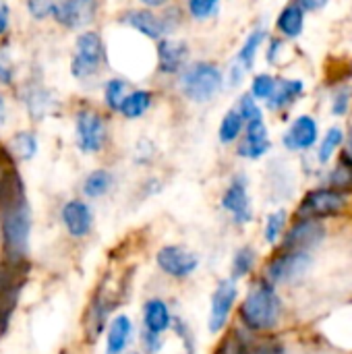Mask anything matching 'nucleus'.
Segmentation results:
<instances>
[{
    "label": "nucleus",
    "mask_w": 352,
    "mask_h": 354,
    "mask_svg": "<svg viewBox=\"0 0 352 354\" xmlns=\"http://www.w3.org/2000/svg\"><path fill=\"white\" fill-rule=\"evenodd\" d=\"M131 354H137V353H131Z\"/></svg>",
    "instance_id": "nucleus-47"
},
{
    "label": "nucleus",
    "mask_w": 352,
    "mask_h": 354,
    "mask_svg": "<svg viewBox=\"0 0 352 354\" xmlns=\"http://www.w3.org/2000/svg\"><path fill=\"white\" fill-rule=\"evenodd\" d=\"M309 263L311 257L307 251H284L266 266V278L270 284H286L303 276Z\"/></svg>",
    "instance_id": "nucleus-8"
},
{
    "label": "nucleus",
    "mask_w": 352,
    "mask_h": 354,
    "mask_svg": "<svg viewBox=\"0 0 352 354\" xmlns=\"http://www.w3.org/2000/svg\"><path fill=\"white\" fill-rule=\"evenodd\" d=\"M352 100V89L349 85H340L336 91H334V97H332V112L336 116H344L351 108Z\"/></svg>",
    "instance_id": "nucleus-35"
},
{
    "label": "nucleus",
    "mask_w": 352,
    "mask_h": 354,
    "mask_svg": "<svg viewBox=\"0 0 352 354\" xmlns=\"http://www.w3.org/2000/svg\"><path fill=\"white\" fill-rule=\"evenodd\" d=\"M131 91V83L122 77H112L104 83V104L108 110L118 112L122 100L127 97V93Z\"/></svg>",
    "instance_id": "nucleus-25"
},
{
    "label": "nucleus",
    "mask_w": 352,
    "mask_h": 354,
    "mask_svg": "<svg viewBox=\"0 0 352 354\" xmlns=\"http://www.w3.org/2000/svg\"><path fill=\"white\" fill-rule=\"evenodd\" d=\"M263 39H266V29L263 27H257V29H253L249 35H247V39H245V44H243V48L239 50V54H237V64H241L245 71H251L253 68V64H255V56H257V52H259V48H261V44H263Z\"/></svg>",
    "instance_id": "nucleus-23"
},
{
    "label": "nucleus",
    "mask_w": 352,
    "mask_h": 354,
    "mask_svg": "<svg viewBox=\"0 0 352 354\" xmlns=\"http://www.w3.org/2000/svg\"><path fill=\"white\" fill-rule=\"evenodd\" d=\"M0 83L2 85H12L15 83V66L6 50L0 48Z\"/></svg>",
    "instance_id": "nucleus-37"
},
{
    "label": "nucleus",
    "mask_w": 352,
    "mask_h": 354,
    "mask_svg": "<svg viewBox=\"0 0 352 354\" xmlns=\"http://www.w3.org/2000/svg\"><path fill=\"white\" fill-rule=\"evenodd\" d=\"M286 226V212H274L266 222V241L276 243Z\"/></svg>",
    "instance_id": "nucleus-34"
},
{
    "label": "nucleus",
    "mask_w": 352,
    "mask_h": 354,
    "mask_svg": "<svg viewBox=\"0 0 352 354\" xmlns=\"http://www.w3.org/2000/svg\"><path fill=\"white\" fill-rule=\"evenodd\" d=\"M317 137H319V129H317L315 118L309 114H303L288 127V131L282 137V143L290 151H305L315 145Z\"/></svg>",
    "instance_id": "nucleus-16"
},
{
    "label": "nucleus",
    "mask_w": 352,
    "mask_h": 354,
    "mask_svg": "<svg viewBox=\"0 0 352 354\" xmlns=\"http://www.w3.org/2000/svg\"><path fill=\"white\" fill-rule=\"evenodd\" d=\"M303 87L305 85L299 79H276L274 91L266 102L272 110H282V108L290 106L303 93Z\"/></svg>",
    "instance_id": "nucleus-20"
},
{
    "label": "nucleus",
    "mask_w": 352,
    "mask_h": 354,
    "mask_svg": "<svg viewBox=\"0 0 352 354\" xmlns=\"http://www.w3.org/2000/svg\"><path fill=\"white\" fill-rule=\"evenodd\" d=\"M52 104H54V100L46 89H31L25 97V106H27L31 118H44L50 112Z\"/></svg>",
    "instance_id": "nucleus-28"
},
{
    "label": "nucleus",
    "mask_w": 352,
    "mask_h": 354,
    "mask_svg": "<svg viewBox=\"0 0 352 354\" xmlns=\"http://www.w3.org/2000/svg\"><path fill=\"white\" fill-rule=\"evenodd\" d=\"M6 100H4V95L0 93V127H4L6 124Z\"/></svg>",
    "instance_id": "nucleus-43"
},
{
    "label": "nucleus",
    "mask_w": 352,
    "mask_h": 354,
    "mask_svg": "<svg viewBox=\"0 0 352 354\" xmlns=\"http://www.w3.org/2000/svg\"><path fill=\"white\" fill-rule=\"evenodd\" d=\"M326 228L313 220V218H301L284 236V251H309L311 247L319 245V241L324 239Z\"/></svg>",
    "instance_id": "nucleus-13"
},
{
    "label": "nucleus",
    "mask_w": 352,
    "mask_h": 354,
    "mask_svg": "<svg viewBox=\"0 0 352 354\" xmlns=\"http://www.w3.org/2000/svg\"><path fill=\"white\" fill-rule=\"evenodd\" d=\"M222 207L234 218V222H239V224L251 222V218H253L251 199H249V191H247V178L243 174H239L230 180L228 189L222 195Z\"/></svg>",
    "instance_id": "nucleus-11"
},
{
    "label": "nucleus",
    "mask_w": 352,
    "mask_h": 354,
    "mask_svg": "<svg viewBox=\"0 0 352 354\" xmlns=\"http://www.w3.org/2000/svg\"><path fill=\"white\" fill-rule=\"evenodd\" d=\"M151 100H154V93L147 91V89H131L127 93V97L122 100L118 112L127 118V120H135V118H141L149 106H151Z\"/></svg>",
    "instance_id": "nucleus-22"
},
{
    "label": "nucleus",
    "mask_w": 352,
    "mask_h": 354,
    "mask_svg": "<svg viewBox=\"0 0 352 354\" xmlns=\"http://www.w3.org/2000/svg\"><path fill=\"white\" fill-rule=\"evenodd\" d=\"M8 149L21 160H31L37 153V137L31 131L15 133L8 141Z\"/></svg>",
    "instance_id": "nucleus-27"
},
{
    "label": "nucleus",
    "mask_w": 352,
    "mask_h": 354,
    "mask_svg": "<svg viewBox=\"0 0 352 354\" xmlns=\"http://www.w3.org/2000/svg\"><path fill=\"white\" fill-rule=\"evenodd\" d=\"M237 297H239V288L234 280H222L216 286L214 297H212V309H210V330L214 334L226 326L230 311L237 303Z\"/></svg>",
    "instance_id": "nucleus-12"
},
{
    "label": "nucleus",
    "mask_w": 352,
    "mask_h": 354,
    "mask_svg": "<svg viewBox=\"0 0 352 354\" xmlns=\"http://www.w3.org/2000/svg\"><path fill=\"white\" fill-rule=\"evenodd\" d=\"M133 336V324L127 315H116L110 322L106 336V354H122Z\"/></svg>",
    "instance_id": "nucleus-19"
},
{
    "label": "nucleus",
    "mask_w": 352,
    "mask_h": 354,
    "mask_svg": "<svg viewBox=\"0 0 352 354\" xmlns=\"http://www.w3.org/2000/svg\"><path fill=\"white\" fill-rule=\"evenodd\" d=\"M156 261H158L160 270L172 278H189L199 266V257L178 245L162 247L156 255Z\"/></svg>",
    "instance_id": "nucleus-10"
},
{
    "label": "nucleus",
    "mask_w": 352,
    "mask_h": 354,
    "mask_svg": "<svg viewBox=\"0 0 352 354\" xmlns=\"http://www.w3.org/2000/svg\"><path fill=\"white\" fill-rule=\"evenodd\" d=\"M239 114L243 116V120L245 122H249V120H257V118H263V114H261V108L257 106V100L251 95V93H245L243 97H241V102H239Z\"/></svg>",
    "instance_id": "nucleus-36"
},
{
    "label": "nucleus",
    "mask_w": 352,
    "mask_h": 354,
    "mask_svg": "<svg viewBox=\"0 0 352 354\" xmlns=\"http://www.w3.org/2000/svg\"><path fill=\"white\" fill-rule=\"evenodd\" d=\"M243 129H245L243 116L239 114L237 108H230V110L222 116V122H220V129H218V139H220L224 145L234 143V141L241 137Z\"/></svg>",
    "instance_id": "nucleus-26"
},
{
    "label": "nucleus",
    "mask_w": 352,
    "mask_h": 354,
    "mask_svg": "<svg viewBox=\"0 0 352 354\" xmlns=\"http://www.w3.org/2000/svg\"><path fill=\"white\" fill-rule=\"evenodd\" d=\"M112 185H114V176L108 170L100 168V170H93L87 174V178L83 180V193L89 199H98V197L106 195L112 189Z\"/></svg>",
    "instance_id": "nucleus-24"
},
{
    "label": "nucleus",
    "mask_w": 352,
    "mask_h": 354,
    "mask_svg": "<svg viewBox=\"0 0 352 354\" xmlns=\"http://www.w3.org/2000/svg\"><path fill=\"white\" fill-rule=\"evenodd\" d=\"M346 156L352 160V135H351V143H349V153H346Z\"/></svg>",
    "instance_id": "nucleus-45"
},
{
    "label": "nucleus",
    "mask_w": 352,
    "mask_h": 354,
    "mask_svg": "<svg viewBox=\"0 0 352 354\" xmlns=\"http://www.w3.org/2000/svg\"><path fill=\"white\" fill-rule=\"evenodd\" d=\"M245 124H247L245 137H243V141L239 143L237 153H239L241 158H247V160H259V158L266 156V153L270 151V147H272L268 127H266L263 118L249 120V122H245Z\"/></svg>",
    "instance_id": "nucleus-15"
},
{
    "label": "nucleus",
    "mask_w": 352,
    "mask_h": 354,
    "mask_svg": "<svg viewBox=\"0 0 352 354\" xmlns=\"http://www.w3.org/2000/svg\"><path fill=\"white\" fill-rule=\"evenodd\" d=\"M189 60V46L185 39L162 37L158 44V71L162 75H178Z\"/></svg>",
    "instance_id": "nucleus-14"
},
{
    "label": "nucleus",
    "mask_w": 352,
    "mask_h": 354,
    "mask_svg": "<svg viewBox=\"0 0 352 354\" xmlns=\"http://www.w3.org/2000/svg\"><path fill=\"white\" fill-rule=\"evenodd\" d=\"M143 324L147 332L164 334L172 328V313L162 299H151L143 307Z\"/></svg>",
    "instance_id": "nucleus-18"
},
{
    "label": "nucleus",
    "mask_w": 352,
    "mask_h": 354,
    "mask_svg": "<svg viewBox=\"0 0 352 354\" xmlns=\"http://www.w3.org/2000/svg\"><path fill=\"white\" fill-rule=\"evenodd\" d=\"M255 266V251L251 247H243L237 251L234 259H232V278H243L247 276Z\"/></svg>",
    "instance_id": "nucleus-31"
},
{
    "label": "nucleus",
    "mask_w": 352,
    "mask_h": 354,
    "mask_svg": "<svg viewBox=\"0 0 352 354\" xmlns=\"http://www.w3.org/2000/svg\"><path fill=\"white\" fill-rule=\"evenodd\" d=\"M122 23L129 25L131 29H135L137 33H141L147 39H162L176 25V23H172V19L168 15H156L151 8L129 10V12L122 15Z\"/></svg>",
    "instance_id": "nucleus-9"
},
{
    "label": "nucleus",
    "mask_w": 352,
    "mask_h": 354,
    "mask_svg": "<svg viewBox=\"0 0 352 354\" xmlns=\"http://www.w3.org/2000/svg\"><path fill=\"white\" fill-rule=\"evenodd\" d=\"M187 10L195 21H207L218 15L220 0H187Z\"/></svg>",
    "instance_id": "nucleus-30"
},
{
    "label": "nucleus",
    "mask_w": 352,
    "mask_h": 354,
    "mask_svg": "<svg viewBox=\"0 0 352 354\" xmlns=\"http://www.w3.org/2000/svg\"><path fill=\"white\" fill-rule=\"evenodd\" d=\"M139 2H141L145 8H151V10H154V8H162V6H166L170 0H139Z\"/></svg>",
    "instance_id": "nucleus-42"
},
{
    "label": "nucleus",
    "mask_w": 352,
    "mask_h": 354,
    "mask_svg": "<svg viewBox=\"0 0 352 354\" xmlns=\"http://www.w3.org/2000/svg\"><path fill=\"white\" fill-rule=\"evenodd\" d=\"M143 344L147 348V353H158L160 346H162V340H160V334H154V332H143Z\"/></svg>",
    "instance_id": "nucleus-38"
},
{
    "label": "nucleus",
    "mask_w": 352,
    "mask_h": 354,
    "mask_svg": "<svg viewBox=\"0 0 352 354\" xmlns=\"http://www.w3.org/2000/svg\"><path fill=\"white\" fill-rule=\"evenodd\" d=\"M303 27H305V10L297 2H290L288 6H284L282 12L278 15V31L284 37L295 39L303 33Z\"/></svg>",
    "instance_id": "nucleus-21"
},
{
    "label": "nucleus",
    "mask_w": 352,
    "mask_h": 354,
    "mask_svg": "<svg viewBox=\"0 0 352 354\" xmlns=\"http://www.w3.org/2000/svg\"><path fill=\"white\" fill-rule=\"evenodd\" d=\"M4 174H6V170H0V189H2V183H4Z\"/></svg>",
    "instance_id": "nucleus-44"
},
{
    "label": "nucleus",
    "mask_w": 352,
    "mask_h": 354,
    "mask_svg": "<svg viewBox=\"0 0 352 354\" xmlns=\"http://www.w3.org/2000/svg\"><path fill=\"white\" fill-rule=\"evenodd\" d=\"M185 354H191V351H189V353H185Z\"/></svg>",
    "instance_id": "nucleus-46"
},
{
    "label": "nucleus",
    "mask_w": 352,
    "mask_h": 354,
    "mask_svg": "<svg viewBox=\"0 0 352 354\" xmlns=\"http://www.w3.org/2000/svg\"><path fill=\"white\" fill-rule=\"evenodd\" d=\"M98 0H27L31 19L44 21L52 17L66 29H79L95 19Z\"/></svg>",
    "instance_id": "nucleus-3"
},
{
    "label": "nucleus",
    "mask_w": 352,
    "mask_h": 354,
    "mask_svg": "<svg viewBox=\"0 0 352 354\" xmlns=\"http://www.w3.org/2000/svg\"><path fill=\"white\" fill-rule=\"evenodd\" d=\"M280 319V299L268 280H257L251 284L243 305L241 322L247 330L266 332L272 330Z\"/></svg>",
    "instance_id": "nucleus-2"
},
{
    "label": "nucleus",
    "mask_w": 352,
    "mask_h": 354,
    "mask_svg": "<svg viewBox=\"0 0 352 354\" xmlns=\"http://www.w3.org/2000/svg\"><path fill=\"white\" fill-rule=\"evenodd\" d=\"M106 58V46L100 33L87 29L77 35L75 39V52L71 58V75L79 81L93 79L104 64Z\"/></svg>",
    "instance_id": "nucleus-5"
},
{
    "label": "nucleus",
    "mask_w": 352,
    "mask_h": 354,
    "mask_svg": "<svg viewBox=\"0 0 352 354\" xmlns=\"http://www.w3.org/2000/svg\"><path fill=\"white\" fill-rule=\"evenodd\" d=\"M274 85H276V79L268 73H261V75H255L253 83H251V95L255 100H268L274 91Z\"/></svg>",
    "instance_id": "nucleus-33"
},
{
    "label": "nucleus",
    "mask_w": 352,
    "mask_h": 354,
    "mask_svg": "<svg viewBox=\"0 0 352 354\" xmlns=\"http://www.w3.org/2000/svg\"><path fill=\"white\" fill-rule=\"evenodd\" d=\"M108 139V127L104 116L93 108H81L75 114V141L79 151L98 153Z\"/></svg>",
    "instance_id": "nucleus-6"
},
{
    "label": "nucleus",
    "mask_w": 352,
    "mask_h": 354,
    "mask_svg": "<svg viewBox=\"0 0 352 354\" xmlns=\"http://www.w3.org/2000/svg\"><path fill=\"white\" fill-rule=\"evenodd\" d=\"M8 25H10V8L6 0H0V35L8 31Z\"/></svg>",
    "instance_id": "nucleus-39"
},
{
    "label": "nucleus",
    "mask_w": 352,
    "mask_h": 354,
    "mask_svg": "<svg viewBox=\"0 0 352 354\" xmlns=\"http://www.w3.org/2000/svg\"><path fill=\"white\" fill-rule=\"evenodd\" d=\"M180 91L193 104H207L212 102L224 83L222 71L214 62H195L185 66L180 73Z\"/></svg>",
    "instance_id": "nucleus-4"
},
{
    "label": "nucleus",
    "mask_w": 352,
    "mask_h": 354,
    "mask_svg": "<svg viewBox=\"0 0 352 354\" xmlns=\"http://www.w3.org/2000/svg\"><path fill=\"white\" fill-rule=\"evenodd\" d=\"M0 230L8 263H25L31 234V209L19 174L8 168L0 189Z\"/></svg>",
    "instance_id": "nucleus-1"
},
{
    "label": "nucleus",
    "mask_w": 352,
    "mask_h": 354,
    "mask_svg": "<svg viewBox=\"0 0 352 354\" xmlns=\"http://www.w3.org/2000/svg\"><path fill=\"white\" fill-rule=\"evenodd\" d=\"M330 185L338 191H346L352 187V160L349 156H344V160H340V164L334 168Z\"/></svg>",
    "instance_id": "nucleus-32"
},
{
    "label": "nucleus",
    "mask_w": 352,
    "mask_h": 354,
    "mask_svg": "<svg viewBox=\"0 0 352 354\" xmlns=\"http://www.w3.org/2000/svg\"><path fill=\"white\" fill-rule=\"evenodd\" d=\"M62 224L66 228V232L75 239H83L91 232L93 228V214L91 207L81 201V199H73L68 203H64L62 212H60Z\"/></svg>",
    "instance_id": "nucleus-17"
},
{
    "label": "nucleus",
    "mask_w": 352,
    "mask_h": 354,
    "mask_svg": "<svg viewBox=\"0 0 352 354\" xmlns=\"http://www.w3.org/2000/svg\"><path fill=\"white\" fill-rule=\"evenodd\" d=\"M297 4L303 10H319L328 4V0H297Z\"/></svg>",
    "instance_id": "nucleus-40"
},
{
    "label": "nucleus",
    "mask_w": 352,
    "mask_h": 354,
    "mask_svg": "<svg viewBox=\"0 0 352 354\" xmlns=\"http://www.w3.org/2000/svg\"><path fill=\"white\" fill-rule=\"evenodd\" d=\"M346 207V195L338 189H315L305 195L299 207V218H328Z\"/></svg>",
    "instance_id": "nucleus-7"
},
{
    "label": "nucleus",
    "mask_w": 352,
    "mask_h": 354,
    "mask_svg": "<svg viewBox=\"0 0 352 354\" xmlns=\"http://www.w3.org/2000/svg\"><path fill=\"white\" fill-rule=\"evenodd\" d=\"M342 143H344V131L338 129V127H332V129L326 133L324 141H322V147H319V153H317L319 162H322V164H328L330 158L334 156V151H336Z\"/></svg>",
    "instance_id": "nucleus-29"
},
{
    "label": "nucleus",
    "mask_w": 352,
    "mask_h": 354,
    "mask_svg": "<svg viewBox=\"0 0 352 354\" xmlns=\"http://www.w3.org/2000/svg\"><path fill=\"white\" fill-rule=\"evenodd\" d=\"M280 48H282V41H280V39H272V41H270V50H268V62H276Z\"/></svg>",
    "instance_id": "nucleus-41"
}]
</instances>
